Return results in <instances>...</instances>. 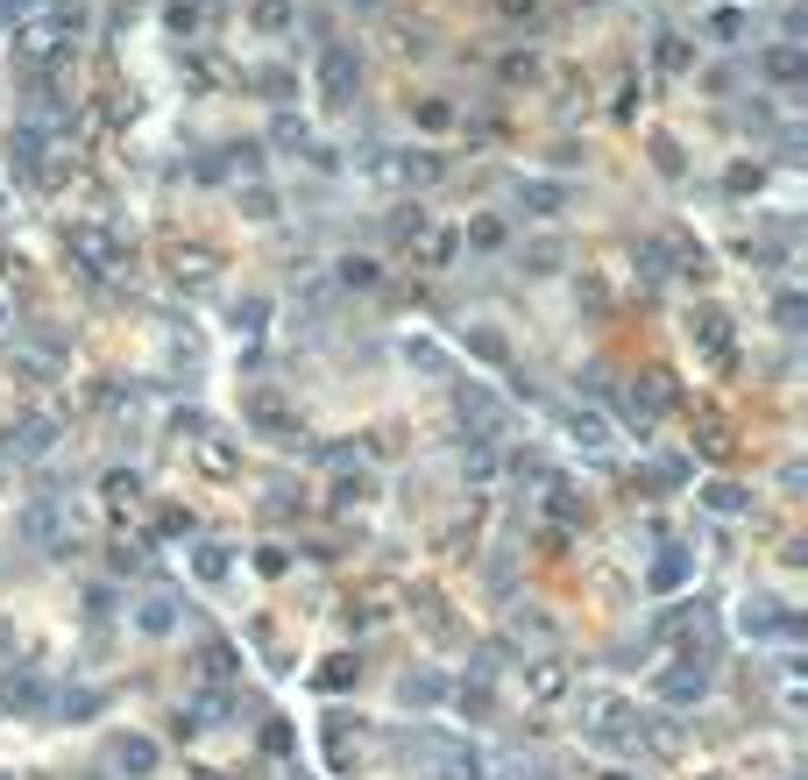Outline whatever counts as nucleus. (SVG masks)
I'll return each mask as SVG.
<instances>
[{
  "mask_svg": "<svg viewBox=\"0 0 808 780\" xmlns=\"http://www.w3.org/2000/svg\"><path fill=\"white\" fill-rule=\"evenodd\" d=\"M50 710H57V717H100V688H64Z\"/></svg>",
  "mask_w": 808,
  "mask_h": 780,
  "instance_id": "nucleus-35",
  "label": "nucleus"
},
{
  "mask_svg": "<svg viewBox=\"0 0 808 780\" xmlns=\"http://www.w3.org/2000/svg\"><path fill=\"white\" fill-rule=\"evenodd\" d=\"M334 284H341V291H376L383 270H376L369 256H341V263H334Z\"/></svg>",
  "mask_w": 808,
  "mask_h": 780,
  "instance_id": "nucleus-27",
  "label": "nucleus"
},
{
  "mask_svg": "<svg viewBox=\"0 0 808 780\" xmlns=\"http://www.w3.org/2000/svg\"><path fill=\"white\" fill-rule=\"evenodd\" d=\"M263 320H270V298H234V334H263Z\"/></svg>",
  "mask_w": 808,
  "mask_h": 780,
  "instance_id": "nucleus-37",
  "label": "nucleus"
},
{
  "mask_svg": "<svg viewBox=\"0 0 808 780\" xmlns=\"http://www.w3.org/2000/svg\"><path fill=\"white\" fill-rule=\"evenodd\" d=\"M454 702H461L468 717H490V681H461V688H454Z\"/></svg>",
  "mask_w": 808,
  "mask_h": 780,
  "instance_id": "nucleus-46",
  "label": "nucleus"
},
{
  "mask_svg": "<svg viewBox=\"0 0 808 780\" xmlns=\"http://www.w3.org/2000/svg\"><path fill=\"white\" fill-rule=\"evenodd\" d=\"M688 568H695V561H688V546H660V561L645 568V582H653V589H681Z\"/></svg>",
  "mask_w": 808,
  "mask_h": 780,
  "instance_id": "nucleus-25",
  "label": "nucleus"
},
{
  "mask_svg": "<svg viewBox=\"0 0 808 780\" xmlns=\"http://www.w3.org/2000/svg\"><path fill=\"white\" fill-rule=\"evenodd\" d=\"M199 461L213 468V476H227V468H234V447H227L220 433H206V440H199Z\"/></svg>",
  "mask_w": 808,
  "mask_h": 780,
  "instance_id": "nucleus-47",
  "label": "nucleus"
},
{
  "mask_svg": "<svg viewBox=\"0 0 808 780\" xmlns=\"http://www.w3.org/2000/svg\"><path fill=\"white\" fill-rule=\"evenodd\" d=\"M773 320H780V334H801V320H808V305H801V291H780V305H773Z\"/></svg>",
  "mask_w": 808,
  "mask_h": 780,
  "instance_id": "nucleus-43",
  "label": "nucleus"
},
{
  "mask_svg": "<svg viewBox=\"0 0 808 780\" xmlns=\"http://www.w3.org/2000/svg\"><path fill=\"white\" fill-rule=\"evenodd\" d=\"M440 695H447V681H440V674H426V667L397 681V702H404V710H433Z\"/></svg>",
  "mask_w": 808,
  "mask_h": 780,
  "instance_id": "nucleus-24",
  "label": "nucleus"
},
{
  "mask_svg": "<svg viewBox=\"0 0 808 780\" xmlns=\"http://www.w3.org/2000/svg\"><path fill=\"white\" fill-rule=\"evenodd\" d=\"M454 412H461L468 440H482V447L511 433V412H504V405H497V398H490V390H482V383H454Z\"/></svg>",
  "mask_w": 808,
  "mask_h": 780,
  "instance_id": "nucleus-5",
  "label": "nucleus"
},
{
  "mask_svg": "<svg viewBox=\"0 0 808 780\" xmlns=\"http://www.w3.org/2000/svg\"><path fill=\"white\" fill-rule=\"evenodd\" d=\"M355 674H362V667H355V660H348V653H334V660H327V667H319V688H348V681H355Z\"/></svg>",
  "mask_w": 808,
  "mask_h": 780,
  "instance_id": "nucleus-48",
  "label": "nucleus"
},
{
  "mask_svg": "<svg viewBox=\"0 0 808 780\" xmlns=\"http://www.w3.org/2000/svg\"><path fill=\"white\" fill-rule=\"evenodd\" d=\"M582 738H589V745H603V752H631V745L645 738V724H638V710H631L624 695L589 688V695H582Z\"/></svg>",
  "mask_w": 808,
  "mask_h": 780,
  "instance_id": "nucleus-3",
  "label": "nucleus"
},
{
  "mask_svg": "<svg viewBox=\"0 0 808 780\" xmlns=\"http://www.w3.org/2000/svg\"><path fill=\"white\" fill-rule=\"evenodd\" d=\"M504 780H546V766H525V759H511V766H504Z\"/></svg>",
  "mask_w": 808,
  "mask_h": 780,
  "instance_id": "nucleus-56",
  "label": "nucleus"
},
{
  "mask_svg": "<svg viewBox=\"0 0 808 780\" xmlns=\"http://www.w3.org/2000/svg\"><path fill=\"white\" fill-rule=\"evenodd\" d=\"M199 22H206V15H199V8H192V0H178V8H171V29H178V36H192V29H199Z\"/></svg>",
  "mask_w": 808,
  "mask_h": 780,
  "instance_id": "nucleus-53",
  "label": "nucleus"
},
{
  "mask_svg": "<svg viewBox=\"0 0 808 780\" xmlns=\"http://www.w3.org/2000/svg\"><path fill=\"white\" fill-rule=\"evenodd\" d=\"M504 78H511V86H525V78H539V57H532V50H511V57H504Z\"/></svg>",
  "mask_w": 808,
  "mask_h": 780,
  "instance_id": "nucleus-49",
  "label": "nucleus"
},
{
  "mask_svg": "<svg viewBox=\"0 0 808 780\" xmlns=\"http://www.w3.org/2000/svg\"><path fill=\"white\" fill-rule=\"evenodd\" d=\"M702 36H709V43H745V36H752V15H745V8H709V15H702Z\"/></svg>",
  "mask_w": 808,
  "mask_h": 780,
  "instance_id": "nucleus-23",
  "label": "nucleus"
},
{
  "mask_svg": "<svg viewBox=\"0 0 808 780\" xmlns=\"http://www.w3.org/2000/svg\"><path fill=\"white\" fill-rule=\"evenodd\" d=\"M0 710H15V717H43L50 710V688L36 674H15V681H0Z\"/></svg>",
  "mask_w": 808,
  "mask_h": 780,
  "instance_id": "nucleus-17",
  "label": "nucleus"
},
{
  "mask_svg": "<svg viewBox=\"0 0 808 780\" xmlns=\"http://www.w3.org/2000/svg\"><path fill=\"white\" fill-rule=\"evenodd\" d=\"M404 362H412L419 376H433V383H454V355H447L440 341H426V334H412V341H404Z\"/></svg>",
  "mask_w": 808,
  "mask_h": 780,
  "instance_id": "nucleus-22",
  "label": "nucleus"
},
{
  "mask_svg": "<svg viewBox=\"0 0 808 780\" xmlns=\"http://www.w3.org/2000/svg\"><path fill=\"white\" fill-rule=\"evenodd\" d=\"M100 497H107L114 511H135V497H142V476H135V468H114V476L100 483Z\"/></svg>",
  "mask_w": 808,
  "mask_h": 780,
  "instance_id": "nucleus-32",
  "label": "nucleus"
},
{
  "mask_svg": "<svg viewBox=\"0 0 808 780\" xmlns=\"http://www.w3.org/2000/svg\"><path fill=\"white\" fill-rule=\"evenodd\" d=\"M383 178H397V185H440L447 178V156H433V149H404V156H390V164H376Z\"/></svg>",
  "mask_w": 808,
  "mask_h": 780,
  "instance_id": "nucleus-13",
  "label": "nucleus"
},
{
  "mask_svg": "<svg viewBox=\"0 0 808 780\" xmlns=\"http://www.w3.org/2000/svg\"><path fill=\"white\" fill-rule=\"evenodd\" d=\"M36 8H43V0H0V29H22Z\"/></svg>",
  "mask_w": 808,
  "mask_h": 780,
  "instance_id": "nucleus-52",
  "label": "nucleus"
},
{
  "mask_svg": "<svg viewBox=\"0 0 808 780\" xmlns=\"http://www.w3.org/2000/svg\"><path fill=\"white\" fill-rule=\"evenodd\" d=\"M511 639H518V646H525V639H539V646H553L560 632H553V617H539V610L525 617V610H518V617H511Z\"/></svg>",
  "mask_w": 808,
  "mask_h": 780,
  "instance_id": "nucleus-39",
  "label": "nucleus"
},
{
  "mask_svg": "<svg viewBox=\"0 0 808 780\" xmlns=\"http://www.w3.org/2000/svg\"><path fill=\"white\" fill-rule=\"evenodd\" d=\"M610 780H624V773H610Z\"/></svg>",
  "mask_w": 808,
  "mask_h": 780,
  "instance_id": "nucleus-58",
  "label": "nucleus"
},
{
  "mask_svg": "<svg viewBox=\"0 0 808 780\" xmlns=\"http://www.w3.org/2000/svg\"><path fill=\"white\" fill-rule=\"evenodd\" d=\"M568 185H560V178H518L511 185V206L525 213V220H560V213H568Z\"/></svg>",
  "mask_w": 808,
  "mask_h": 780,
  "instance_id": "nucleus-11",
  "label": "nucleus"
},
{
  "mask_svg": "<svg viewBox=\"0 0 808 780\" xmlns=\"http://www.w3.org/2000/svg\"><path fill=\"white\" fill-rule=\"evenodd\" d=\"M731 192H759V164H738V171H731Z\"/></svg>",
  "mask_w": 808,
  "mask_h": 780,
  "instance_id": "nucleus-55",
  "label": "nucleus"
},
{
  "mask_svg": "<svg viewBox=\"0 0 808 780\" xmlns=\"http://www.w3.org/2000/svg\"><path fill=\"white\" fill-rule=\"evenodd\" d=\"M355 86H362V57L348 43H327L319 50V93H327V107H355Z\"/></svg>",
  "mask_w": 808,
  "mask_h": 780,
  "instance_id": "nucleus-7",
  "label": "nucleus"
},
{
  "mask_svg": "<svg viewBox=\"0 0 808 780\" xmlns=\"http://www.w3.org/2000/svg\"><path fill=\"white\" fill-rule=\"evenodd\" d=\"M560 426H568V440H575V447H589V454H610V419H603V412H582V405H568V412H560Z\"/></svg>",
  "mask_w": 808,
  "mask_h": 780,
  "instance_id": "nucleus-19",
  "label": "nucleus"
},
{
  "mask_svg": "<svg viewBox=\"0 0 808 780\" xmlns=\"http://www.w3.org/2000/svg\"><path fill=\"white\" fill-rule=\"evenodd\" d=\"M270 149H284V156H291V149H312V128H305L298 114H277V121H270Z\"/></svg>",
  "mask_w": 808,
  "mask_h": 780,
  "instance_id": "nucleus-33",
  "label": "nucleus"
},
{
  "mask_svg": "<svg viewBox=\"0 0 808 780\" xmlns=\"http://www.w3.org/2000/svg\"><path fill=\"white\" fill-rule=\"evenodd\" d=\"M653 64H660V78H681V71L695 64V50H688V36H660V43H653Z\"/></svg>",
  "mask_w": 808,
  "mask_h": 780,
  "instance_id": "nucleus-29",
  "label": "nucleus"
},
{
  "mask_svg": "<svg viewBox=\"0 0 808 780\" xmlns=\"http://www.w3.org/2000/svg\"><path fill=\"white\" fill-rule=\"evenodd\" d=\"M560 256H568V249H560V242H532V249H525L518 263H525L532 277H553V270H560Z\"/></svg>",
  "mask_w": 808,
  "mask_h": 780,
  "instance_id": "nucleus-40",
  "label": "nucleus"
},
{
  "mask_svg": "<svg viewBox=\"0 0 808 780\" xmlns=\"http://www.w3.org/2000/svg\"><path fill=\"white\" fill-rule=\"evenodd\" d=\"M759 71L773 78V86H801L808 78V50L801 43H773V50H759Z\"/></svg>",
  "mask_w": 808,
  "mask_h": 780,
  "instance_id": "nucleus-18",
  "label": "nucleus"
},
{
  "mask_svg": "<svg viewBox=\"0 0 808 780\" xmlns=\"http://www.w3.org/2000/svg\"><path fill=\"white\" fill-rule=\"evenodd\" d=\"M638 270H645V284L674 277V242H653V234H645V242H638Z\"/></svg>",
  "mask_w": 808,
  "mask_h": 780,
  "instance_id": "nucleus-28",
  "label": "nucleus"
},
{
  "mask_svg": "<svg viewBox=\"0 0 808 780\" xmlns=\"http://www.w3.org/2000/svg\"><path fill=\"white\" fill-rule=\"evenodd\" d=\"M241 419H249L256 433H270V440H291V433H298V419H291V405L277 398V390H270V383H249V390H241Z\"/></svg>",
  "mask_w": 808,
  "mask_h": 780,
  "instance_id": "nucleus-10",
  "label": "nucleus"
},
{
  "mask_svg": "<svg viewBox=\"0 0 808 780\" xmlns=\"http://www.w3.org/2000/svg\"><path fill=\"white\" fill-rule=\"evenodd\" d=\"M107 766H114V773H128V780H149V773H156V745L128 731V738H114V745H107Z\"/></svg>",
  "mask_w": 808,
  "mask_h": 780,
  "instance_id": "nucleus-16",
  "label": "nucleus"
},
{
  "mask_svg": "<svg viewBox=\"0 0 808 780\" xmlns=\"http://www.w3.org/2000/svg\"><path fill=\"white\" fill-rule=\"evenodd\" d=\"M64 249H71V263L86 270V277H114V270H128V263H135V249L121 242L114 227H100V220H78V227L64 234Z\"/></svg>",
  "mask_w": 808,
  "mask_h": 780,
  "instance_id": "nucleus-4",
  "label": "nucleus"
},
{
  "mask_svg": "<svg viewBox=\"0 0 808 780\" xmlns=\"http://www.w3.org/2000/svg\"><path fill=\"white\" fill-rule=\"evenodd\" d=\"M206 681H220V688L234 681V653L227 646H206Z\"/></svg>",
  "mask_w": 808,
  "mask_h": 780,
  "instance_id": "nucleus-51",
  "label": "nucleus"
},
{
  "mask_svg": "<svg viewBox=\"0 0 808 780\" xmlns=\"http://www.w3.org/2000/svg\"><path fill=\"white\" fill-rule=\"evenodd\" d=\"M369 490H376V483L362 476V468H355V476H341V483H334V511H355V504H362Z\"/></svg>",
  "mask_w": 808,
  "mask_h": 780,
  "instance_id": "nucleus-41",
  "label": "nucleus"
},
{
  "mask_svg": "<svg viewBox=\"0 0 808 780\" xmlns=\"http://www.w3.org/2000/svg\"><path fill=\"white\" fill-rule=\"evenodd\" d=\"M738 632H745V639H801V617H794L787 603L759 596V603H745V610H738Z\"/></svg>",
  "mask_w": 808,
  "mask_h": 780,
  "instance_id": "nucleus-12",
  "label": "nucleus"
},
{
  "mask_svg": "<svg viewBox=\"0 0 808 780\" xmlns=\"http://www.w3.org/2000/svg\"><path fill=\"white\" fill-rule=\"evenodd\" d=\"M660 695L667 702H702L709 695V660H681L674 674H660Z\"/></svg>",
  "mask_w": 808,
  "mask_h": 780,
  "instance_id": "nucleus-20",
  "label": "nucleus"
},
{
  "mask_svg": "<svg viewBox=\"0 0 808 780\" xmlns=\"http://www.w3.org/2000/svg\"><path fill=\"white\" fill-rule=\"evenodd\" d=\"M504 22H539V0H497Z\"/></svg>",
  "mask_w": 808,
  "mask_h": 780,
  "instance_id": "nucleus-54",
  "label": "nucleus"
},
{
  "mask_svg": "<svg viewBox=\"0 0 808 780\" xmlns=\"http://www.w3.org/2000/svg\"><path fill=\"white\" fill-rule=\"evenodd\" d=\"M546 511L560 518V525H575V518H589V504L568 490V483H560V476H546Z\"/></svg>",
  "mask_w": 808,
  "mask_h": 780,
  "instance_id": "nucleus-30",
  "label": "nucleus"
},
{
  "mask_svg": "<svg viewBox=\"0 0 808 780\" xmlns=\"http://www.w3.org/2000/svg\"><path fill=\"white\" fill-rule=\"evenodd\" d=\"M348 8H362V15H369V8H383V0H348Z\"/></svg>",
  "mask_w": 808,
  "mask_h": 780,
  "instance_id": "nucleus-57",
  "label": "nucleus"
},
{
  "mask_svg": "<svg viewBox=\"0 0 808 780\" xmlns=\"http://www.w3.org/2000/svg\"><path fill=\"white\" fill-rule=\"evenodd\" d=\"M702 504H709V511H716V518H738V511H745V504H752V497H745V490H738V483H709V490H702Z\"/></svg>",
  "mask_w": 808,
  "mask_h": 780,
  "instance_id": "nucleus-34",
  "label": "nucleus"
},
{
  "mask_svg": "<svg viewBox=\"0 0 808 780\" xmlns=\"http://www.w3.org/2000/svg\"><path fill=\"white\" fill-rule=\"evenodd\" d=\"M390 234H397V242H419V234H426V213H419V206H404V213L390 220Z\"/></svg>",
  "mask_w": 808,
  "mask_h": 780,
  "instance_id": "nucleus-50",
  "label": "nucleus"
},
{
  "mask_svg": "<svg viewBox=\"0 0 808 780\" xmlns=\"http://www.w3.org/2000/svg\"><path fill=\"white\" fill-rule=\"evenodd\" d=\"M461 341H468V355H482V362H497V369H504V362H511V341H504V334H497V327H468V334H461Z\"/></svg>",
  "mask_w": 808,
  "mask_h": 780,
  "instance_id": "nucleus-31",
  "label": "nucleus"
},
{
  "mask_svg": "<svg viewBox=\"0 0 808 780\" xmlns=\"http://www.w3.org/2000/svg\"><path fill=\"white\" fill-rule=\"evenodd\" d=\"M397 752L412 759L426 780H482V773H490V766H482V752H475L468 738H454V731H404Z\"/></svg>",
  "mask_w": 808,
  "mask_h": 780,
  "instance_id": "nucleus-2",
  "label": "nucleus"
},
{
  "mask_svg": "<svg viewBox=\"0 0 808 780\" xmlns=\"http://www.w3.org/2000/svg\"><path fill=\"white\" fill-rule=\"evenodd\" d=\"M78 36H86V8H78V0H43V8L15 29V64L22 71H50V64L71 57Z\"/></svg>",
  "mask_w": 808,
  "mask_h": 780,
  "instance_id": "nucleus-1",
  "label": "nucleus"
},
{
  "mask_svg": "<svg viewBox=\"0 0 808 780\" xmlns=\"http://www.w3.org/2000/svg\"><path fill=\"white\" fill-rule=\"evenodd\" d=\"M645 483H653V490H681V483H688V461H681V454H660L653 468H645Z\"/></svg>",
  "mask_w": 808,
  "mask_h": 780,
  "instance_id": "nucleus-38",
  "label": "nucleus"
},
{
  "mask_svg": "<svg viewBox=\"0 0 808 780\" xmlns=\"http://www.w3.org/2000/svg\"><path fill=\"white\" fill-rule=\"evenodd\" d=\"M412 121H419V128H433V135H447V128H454V107H447V100H419V107H412Z\"/></svg>",
  "mask_w": 808,
  "mask_h": 780,
  "instance_id": "nucleus-42",
  "label": "nucleus"
},
{
  "mask_svg": "<svg viewBox=\"0 0 808 780\" xmlns=\"http://www.w3.org/2000/svg\"><path fill=\"white\" fill-rule=\"evenodd\" d=\"M0 454H8V461H43V454H57V419H50V412L15 419L8 433H0Z\"/></svg>",
  "mask_w": 808,
  "mask_h": 780,
  "instance_id": "nucleus-9",
  "label": "nucleus"
},
{
  "mask_svg": "<svg viewBox=\"0 0 808 780\" xmlns=\"http://www.w3.org/2000/svg\"><path fill=\"white\" fill-rule=\"evenodd\" d=\"M249 22H256V36H284V29H298V0H256Z\"/></svg>",
  "mask_w": 808,
  "mask_h": 780,
  "instance_id": "nucleus-26",
  "label": "nucleus"
},
{
  "mask_svg": "<svg viewBox=\"0 0 808 780\" xmlns=\"http://www.w3.org/2000/svg\"><path fill=\"white\" fill-rule=\"evenodd\" d=\"M135 632L171 639V632H178V596H171V589H149V596L135 603Z\"/></svg>",
  "mask_w": 808,
  "mask_h": 780,
  "instance_id": "nucleus-15",
  "label": "nucleus"
},
{
  "mask_svg": "<svg viewBox=\"0 0 808 780\" xmlns=\"http://www.w3.org/2000/svg\"><path fill=\"white\" fill-rule=\"evenodd\" d=\"M688 341H695V355L709 362V369H731L738 362V341H731V320H723L716 305H702V312H688Z\"/></svg>",
  "mask_w": 808,
  "mask_h": 780,
  "instance_id": "nucleus-8",
  "label": "nucleus"
},
{
  "mask_svg": "<svg viewBox=\"0 0 808 780\" xmlns=\"http://www.w3.org/2000/svg\"><path fill=\"white\" fill-rule=\"evenodd\" d=\"M525 695H532V702H560V695H568V667H560L553 653H546V660H525Z\"/></svg>",
  "mask_w": 808,
  "mask_h": 780,
  "instance_id": "nucleus-21",
  "label": "nucleus"
},
{
  "mask_svg": "<svg viewBox=\"0 0 808 780\" xmlns=\"http://www.w3.org/2000/svg\"><path fill=\"white\" fill-rule=\"evenodd\" d=\"M15 539L22 546H36V554H50V546H64V497H29L22 504V518H15Z\"/></svg>",
  "mask_w": 808,
  "mask_h": 780,
  "instance_id": "nucleus-6",
  "label": "nucleus"
},
{
  "mask_svg": "<svg viewBox=\"0 0 808 780\" xmlns=\"http://www.w3.org/2000/svg\"><path fill=\"white\" fill-rule=\"evenodd\" d=\"M192 568H199V582H227V568H234V561H227V546H220V539H206L199 554H192Z\"/></svg>",
  "mask_w": 808,
  "mask_h": 780,
  "instance_id": "nucleus-36",
  "label": "nucleus"
},
{
  "mask_svg": "<svg viewBox=\"0 0 808 780\" xmlns=\"http://www.w3.org/2000/svg\"><path fill=\"white\" fill-rule=\"evenodd\" d=\"M468 249H504V220H490V213L468 220Z\"/></svg>",
  "mask_w": 808,
  "mask_h": 780,
  "instance_id": "nucleus-44",
  "label": "nucleus"
},
{
  "mask_svg": "<svg viewBox=\"0 0 808 780\" xmlns=\"http://www.w3.org/2000/svg\"><path fill=\"white\" fill-rule=\"evenodd\" d=\"M660 412H667V376H645V383H631V390H624V419H631L638 433L653 426Z\"/></svg>",
  "mask_w": 808,
  "mask_h": 780,
  "instance_id": "nucleus-14",
  "label": "nucleus"
},
{
  "mask_svg": "<svg viewBox=\"0 0 808 780\" xmlns=\"http://www.w3.org/2000/svg\"><path fill=\"white\" fill-rule=\"evenodd\" d=\"M241 213H249V220H277V192H270V185H249V192H241Z\"/></svg>",
  "mask_w": 808,
  "mask_h": 780,
  "instance_id": "nucleus-45",
  "label": "nucleus"
}]
</instances>
